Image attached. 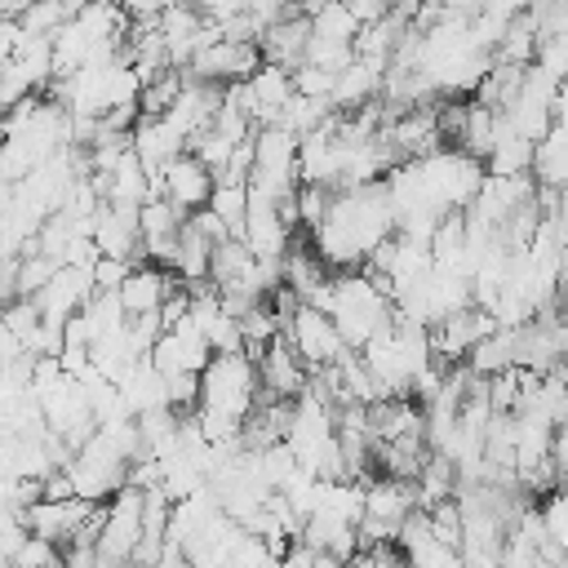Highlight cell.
Masks as SVG:
<instances>
[{"label": "cell", "mask_w": 568, "mask_h": 568, "mask_svg": "<svg viewBox=\"0 0 568 568\" xmlns=\"http://www.w3.org/2000/svg\"><path fill=\"white\" fill-rule=\"evenodd\" d=\"M257 395H262L257 359L248 351H213L209 364L200 368V399H195V417L204 435L240 439V426L257 404Z\"/></svg>", "instance_id": "obj_2"}, {"label": "cell", "mask_w": 568, "mask_h": 568, "mask_svg": "<svg viewBox=\"0 0 568 568\" xmlns=\"http://www.w3.org/2000/svg\"><path fill=\"white\" fill-rule=\"evenodd\" d=\"M351 58H355V40H333V36H320V31H311V36H306V53H302V62H315V67L342 71Z\"/></svg>", "instance_id": "obj_17"}, {"label": "cell", "mask_w": 568, "mask_h": 568, "mask_svg": "<svg viewBox=\"0 0 568 568\" xmlns=\"http://www.w3.org/2000/svg\"><path fill=\"white\" fill-rule=\"evenodd\" d=\"M333 80H337V71H328V67H315V62H297L293 67V89L306 93V98H328Z\"/></svg>", "instance_id": "obj_18"}, {"label": "cell", "mask_w": 568, "mask_h": 568, "mask_svg": "<svg viewBox=\"0 0 568 568\" xmlns=\"http://www.w3.org/2000/svg\"><path fill=\"white\" fill-rule=\"evenodd\" d=\"M129 257H106V253H98L93 257V266H89V275H93V288H120V280L129 275Z\"/></svg>", "instance_id": "obj_20"}, {"label": "cell", "mask_w": 568, "mask_h": 568, "mask_svg": "<svg viewBox=\"0 0 568 568\" xmlns=\"http://www.w3.org/2000/svg\"><path fill=\"white\" fill-rule=\"evenodd\" d=\"M89 293H93V275H89V266L62 262V266L49 275V284L36 293V306H40L44 320H58V324H62L71 311H80V306L89 302Z\"/></svg>", "instance_id": "obj_10"}, {"label": "cell", "mask_w": 568, "mask_h": 568, "mask_svg": "<svg viewBox=\"0 0 568 568\" xmlns=\"http://www.w3.org/2000/svg\"><path fill=\"white\" fill-rule=\"evenodd\" d=\"M359 27H364V22L355 18V9H351L346 0H324V4L311 13V31L333 36V40H355Z\"/></svg>", "instance_id": "obj_16"}, {"label": "cell", "mask_w": 568, "mask_h": 568, "mask_svg": "<svg viewBox=\"0 0 568 568\" xmlns=\"http://www.w3.org/2000/svg\"><path fill=\"white\" fill-rule=\"evenodd\" d=\"M284 337H288V346L306 359V368H324V364H333V359L346 351V342H342L333 315L320 311V306H311V302H297V311L284 320Z\"/></svg>", "instance_id": "obj_6"}, {"label": "cell", "mask_w": 568, "mask_h": 568, "mask_svg": "<svg viewBox=\"0 0 568 568\" xmlns=\"http://www.w3.org/2000/svg\"><path fill=\"white\" fill-rule=\"evenodd\" d=\"M306 36H311V18L306 13H288L280 22H271L262 36H257V49H262V62H280V67H297L302 53H306Z\"/></svg>", "instance_id": "obj_13"}, {"label": "cell", "mask_w": 568, "mask_h": 568, "mask_svg": "<svg viewBox=\"0 0 568 568\" xmlns=\"http://www.w3.org/2000/svg\"><path fill=\"white\" fill-rule=\"evenodd\" d=\"M324 311L333 315V324H337V333H342V342L346 346H364L377 328H386L390 324V297L359 271H346V275H328V302H324Z\"/></svg>", "instance_id": "obj_3"}, {"label": "cell", "mask_w": 568, "mask_h": 568, "mask_svg": "<svg viewBox=\"0 0 568 568\" xmlns=\"http://www.w3.org/2000/svg\"><path fill=\"white\" fill-rule=\"evenodd\" d=\"M138 537H142V488L138 484H124L111 493L106 501V515H102V528H98V564H129L133 550H138Z\"/></svg>", "instance_id": "obj_5"}, {"label": "cell", "mask_w": 568, "mask_h": 568, "mask_svg": "<svg viewBox=\"0 0 568 568\" xmlns=\"http://www.w3.org/2000/svg\"><path fill=\"white\" fill-rule=\"evenodd\" d=\"M213 169L200 160V155H191V151H178L169 164H160L155 173H151V195H169L178 209H200L204 200H209V191H213Z\"/></svg>", "instance_id": "obj_7"}, {"label": "cell", "mask_w": 568, "mask_h": 568, "mask_svg": "<svg viewBox=\"0 0 568 568\" xmlns=\"http://www.w3.org/2000/svg\"><path fill=\"white\" fill-rule=\"evenodd\" d=\"M257 382H262V395H275V399H293V395H302L306 390V382H311V368H306V359L288 346V337L280 333V337H271L257 355Z\"/></svg>", "instance_id": "obj_8"}, {"label": "cell", "mask_w": 568, "mask_h": 568, "mask_svg": "<svg viewBox=\"0 0 568 568\" xmlns=\"http://www.w3.org/2000/svg\"><path fill=\"white\" fill-rule=\"evenodd\" d=\"M390 231H395V209H390L386 182L377 178L364 186L333 191V204H328L324 222L311 231V240H315V253L324 257V266L355 271Z\"/></svg>", "instance_id": "obj_1"}, {"label": "cell", "mask_w": 568, "mask_h": 568, "mask_svg": "<svg viewBox=\"0 0 568 568\" xmlns=\"http://www.w3.org/2000/svg\"><path fill=\"white\" fill-rule=\"evenodd\" d=\"M248 98H253V124H271L275 111L284 106V98L293 93V71L280 62H257V71L244 80Z\"/></svg>", "instance_id": "obj_14"}, {"label": "cell", "mask_w": 568, "mask_h": 568, "mask_svg": "<svg viewBox=\"0 0 568 568\" xmlns=\"http://www.w3.org/2000/svg\"><path fill=\"white\" fill-rule=\"evenodd\" d=\"M93 506H98V501H84V497H36V501L22 510V519H27V532L49 537L53 546H67V541L75 537V528L89 519Z\"/></svg>", "instance_id": "obj_9"}, {"label": "cell", "mask_w": 568, "mask_h": 568, "mask_svg": "<svg viewBox=\"0 0 568 568\" xmlns=\"http://www.w3.org/2000/svg\"><path fill=\"white\" fill-rule=\"evenodd\" d=\"M9 564H22V568H40V564H62V546H53L49 537H36V532H27L22 537V546L13 550V559Z\"/></svg>", "instance_id": "obj_19"}, {"label": "cell", "mask_w": 568, "mask_h": 568, "mask_svg": "<svg viewBox=\"0 0 568 568\" xmlns=\"http://www.w3.org/2000/svg\"><path fill=\"white\" fill-rule=\"evenodd\" d=\"M204 204L226 222L231 235H240V231H244V217H248V182H226V178H217Z\"/></svg>", "instance_id": "obj_15"}, {"label": "cell", "mask_w": 568, "mask_h": 568, "mask_svg": "<svg viewBox=\"0 0 568 568\" xmlns=\"http://www.w3.org/2000/svg\"><path fill=\"white\" fill-rule=\"evenodd\" d=\"M248 186L271 195L275 204L297 191V133L280 124H257L253 129V173Z\"/></svg>", "instance_id": "obj_4"}, {"label": "cell", "mask_w": 568, "mask_h": 568, "mask_svg": "<svg viewBox=\"0 0 568 568\" xmlns=\"http://www.w3.org/2000/svg\"><path fill=\"white\" fill-rule=\"evenodd\" d=\"M382 80H386V62L355 53V58L337 71V80H333V93H328L333 111H355V106L373 102V98L382 93Z\"/></svg>", "instance_id": "obj_11"}, {"label": "cell", "mask_w": 568, "mask_h": 568, "mask_svg": "<svg viewBox=\"0 0 568 568\" xmlns=\"http://www.w3.org/2000/svg\"><path fill=\"white\" fill-rule=\"evenodd\" d=\"M178 151H186V133L169 120V115H138L133 124V155L155 173L160 164H169Z\"/></svg>", "instance_id": "obj_12"}]
</instances>
